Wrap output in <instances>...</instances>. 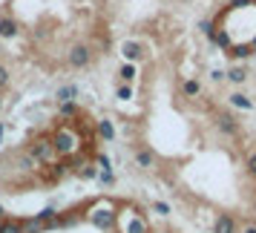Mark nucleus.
I'll return each instance as SVG.
<instances>
[{
    "instance_id": "nucleus-31",
    "label": "nucleus",
    "mask_w": 256,
    "mask_h": 233,
    "mask_svg": "<svg viewBox=\"0 0 256 233\" xmlns=\"http://www.w3.org/2000/svg\"><path fill=\"white\" fill-rule=\"evenodd\" d=\"M0 216H9V213H6V210H3V204H0Z\"/></svg>"
},
{
    "instance_id": "nucleus-20",
    "label": "nucleus",
    "mask_w": 256,
    "mask_h": 233,
    "mask_svg": "<svg viewBox=\"0 0 256 233\" xmlns=\"http://www.w3.org/2000/svg\"><path fill=\"white\" fill-rule=\"evenodd\" d=\"M24 233H46V224L38 222L35 216H29V219H24Z\"/></svg>"
},
{
    "instance_id": "nucleus-24",
    "label": "nucleus",
    "mask_w": 256,
    "mask_h": 233,
    "mask_svg": "<svg viewBox=\"0 0 256 233\" xmlns=\"http://www.w3.org/2000/svg\"><path fill=\"white\" fill-rule=\"evenodd\" d=\"M9 81H12V75H9V66H3V64H0V92L9 86Z\"/></svg>"
},
{
    "instance_id": "nucleus-3",
    "label": "nucleus",
    "mask_w": 256,
    "mask_h": 233,
    "mask_svg": "<svg viewBox=\"0 0 256 233\" xmlns=\"http://www.w3.org/2000/svg\"><path fill=\"white\" fill-rule=\"evenodd\" d=\"M118 233H150V224L144 219V213L138 208H130V210H118Z\"/></svg>"
},
{
    "instance_id": "nucleus-21",
    "label": "nucleus",
    "mask_w": 256,
    "mask_h": 233,
    "mask_svg": "<svg viewBox=\"0 0 256 233\" xmlns=\"http://www.w3.org/2000/svg\"><path fill=\"white\" fill-rule=\"evenodd\" d=\"M75 173L81 176V178H86V182H98V167H92V164H84Z\"/></svg>"
},
{
    "instance_id": "nucleus-11",
    "label": "nucleus",
    "mask_w": 256,
    "mask_h": 233,
    "mask_svg": "<svg viewBox=\"0 0 256 233\" xmlns=\"http://www.w3.org/2000/svg\"><path fill=\"white\" fill-rule=\"evenodd\" d=\"M228 104H230L233 110H242V112H254V110H256V104H254V101H250L244 92H230Z\"/></svg>"
},
{
    "instance_id": "nucleus-19",
    "label": "nucleus",
    "mask_w": 256,
    "mask_h": 233,
    "mask_svg": "<svg viewBox=\"0 0 256 233\" xmlns=\"http://www.w3.org/2000/svg\"><path fill=\"white\" fill-rule=\"evenodd\" d=\"M58 112H60V118H78V116H81V110H78V101H66V104H60V106H58Z\"/></svg>"
},
{
    "instance_id": "nucleus-9",
    "label": "nucleus",
    "mask_w": 256,
    "mask_h": 233,
    "mask_svg": "<svg viewBox=\"0 0 256 233\" xmlns=\"http://www.w3.org/2000/svg\"><path fill=\"white\" fill-rule=\"evenodd\" d=\"M213 233H239L236 216H230V213H219L216 222H213Z\"/></svg>"
},
{
    "instance_id": "nucleus-5",
    "label": "nucleus",
    "mask_w": 256,
    "mask_h": 233,
    "mask_svg": "<svg viewBox=\"0 0 256 233\" xmlns=\"http://www.w3.org/2000/svg\"><path fill=\"white\" fill-rule=\"evenodd\" d=\"M92 46L90 44H72L70 55H66V64H70L72 70H86L90 64H92Z\"/></svg>"
},
{
    "instance_id": "nucleus-7",
    "label": "nucleus",
    "mask_w": 256,
    "mask_h": 233,
    "mask_svg": "<svg viewBox=\"0 0 256 233\" xmlns=\"http://www.w3.org/2000/svg\"><path fill=\"white\" fill-rule=\"evenodd\" d=\"M86 216H84V208H75V210H60L58 219H55V230H66V228H75L78 222H84Z\"/></svg>"
},
{
    "instance_id": "nucleus-12",
    "label": "nucleus",
    "mask_w": 256,
    "mask_h": 233,
    "mask_svg": "<svg viewBox=\"0 0 256 233\" xmlns=\"http://www.w3.org/2000/svg\"><path fill=\"white\" fill-rule=\"evenodd\" d=\"M78 95H81V90H78L75 84H64L58 92H55V101H58V104H66V101H78Z\"/></svg>"
},
{
    "instance_id": "nucleus-25",
    "label": "nucleus",
    "mask_w": 256,
    "mask_h": 233,
    "mask_svg": "<svg viewBox=\"0 0 256 233\" xmlns=\"http://www.w3.org/2000/svg\"><path fill=\"white\" fill-rule=\"evenodd\" d=\"M152 210H156L158 216H170V204H167V202H152Z\"/></svg>"
},
{
    "instance_id": "nucleus-14",
    "label": "nucleus",
    "mask_w": 256,
    "mask_h": 233,
    "mask_svg": "<svg viewBox=\"0 0 256 233\" xmlns=\"http://www.w3.org/2000/svg\"><path fill=\"white\" fill-rule=\"evenodd\" d=\"M18 32H20V26H18L14 18H9V14H6V18H0V38H3V40L14 38Z\"/></svg>"
},
{
    "instance_id": "nucleus-30",
    "label": "nucleus",
    "mask_w": 256,
    "mask_h": 233,
    "mask_svg": "<svg viewBox=\"0 0 256 233\" xmlns=\"http://www.w3.org/2000/svg\"><path fill=\"white\" fill-rule=\"evenodd\" d=\"M6 219H9V216H0V230H3V224H6Z\"/></svg>"
},
{
    "instance_id": "nucleus-27",
    "label": "nucleus",
    "mask_w": 256,
    "mask_h": 233,
    "mask_svg": "<svg viewBox=\"0 0 256 233\" xmlns=\"http://www.w3.org/2000/svg\"><path fill=\"white\" fill-rule=\"evenodd\" d=\"M210 78H213V81H224V72H222V70H213V72H210Z\"/></svg>"
},
{
    "instance_id": "nucleus-17",
    "label": "nucleus",
    "mask_w": 256,
    "mask_h": 233,
    "mask_svg": "<svg viewBox=\"0 0 256 233\" xmlns=\"http://www.w3.org/2000/svg\"><path fill=\"white\" fill-rule=\"evenodd\" d=\"M182 92H184V98H198V95H202V84L193 81V78H187V81L182 84Z\"/></svg>"
},
{
    "instance_id": "nucleus-6",
    "label": "nucleus",
    "mask_w": 256,
    "mask_h": 233,
    "mask_svg": "<svg viewBox=\"0 0 256 233\" xmlns=\"http://www.w3.org/2000/svg\"><path fill=\"white\" fill-rule=\"evenodd\" d=\"M213 124H216V130H219L224 138H236L239 132H242V124H239V118L233 116V112H216V118H213Z\"/></svg>"
},
{
    "instance_id": "nucleus-33",
    "label": "nucleus",
    "mask_w": 256,
    "mask_h": 233,
    "mask_svg": "<svg viewBox=\"0 0 256 233\" xmlns=\"http://www.w3.org/2000/svg\"><path fill=\"white\" fill-rule=\"evenodd\" d=\"M150 233H152V230H150Z\"/></svg>"
},
{
    "instance_id": "nucleus-29",
    "label": "nucleus",
    "mask_w": 256,
    "mask_h": 233,
    "mask_svg": "<svg viewBox=\"0 0 256 233\" xmlns=\"http://www.w3.org/2000/svg\"><path fill=\"white\" fill-rule=\"evenodd\" d=\"M3 136H6V124L0 121V141H3Z\"/></svg>"
},
{
    "instance_id": "nucleus-15",
    "label": "nucleus",
    "mask_w": 256,
    "mask_h": 233,
    "mask_svg": "<svg viewBox=\"0 0 256 233\" xmlns=\"http://www.w3.org/2000/svg\"><path fill=\"white\" fill-rule=\"evenodd\" d=\"M136 75H138L136 64H127V60H124V64L118 66V78H121V84H132L136 81Z\"/></svg>"
},
{
    "instance_id": "nucleus-18",
    "label": "nucleus",
    "mask_w": 256,
    "mask_h": 233,
    "mask_svg": "<svg viewBox=\"0 0 256 233\" xmlns=\"http://www.w3.org/2000/svg\"><path fill=\"white\" fill-rule=\"evenodd\" d=\"M132 95H136V90H132V84H116V98L118 101H132Z\"/></svg>"
},
{
    "instance_id": "nucleus-28",
    "label": "nucleus",
    "mask_w": 256,
    "mask_h": 233,
    "mask_svg": "<svg viewBox=\"0 0 256 233\" xmlns=\"http://www.w3.org/2000/svg\"><path fill=\"white\" fill-rule=\"evenodd\" d=\"M242 233H256V224H248V228H244Z\"/></svg>"
},
{
    "instance_id": "nucleus-1",
    "label": "nucleus",
    "mask_w": 256,
    "mask_h": 233,
    "mask_svg": "<svg viewBox=\"0 0 256 233\" xmlns=\"http://www.w3.org/2000/svg\"><path fill=\"white\" fill-rule=\"evenodd\" d=\"M84 216H86V222L95 224L98 230H112L118 224V204L110 202V198H98V202H92V204L86 208Z\"/></svg>"
},
{
    "instance_id": "nucleus-8",
    "label": "nucleus",
    "mask_w": 256,
    "mask_h": 233,
    "mask_svg": "<svg viewBox=\"0 0 256 233\" xmlns=\"http://www.w3.org/2000/svg\"><path fill=\"white\" fill-rule=\"evenodd\" d=\"M118 52H121V58L127 60V64H138V60L144 58V46H141L138 40H124V44L118 46Z\"/></svg>"
},
{
    "instance_id": "nucleus-32",
    "label": "nucleus",
    "mask_w": 256,
    "mask_h": 233,
    "mask_svg": "<svg viewBox=\"0 0 256 233\" xmlns=\"http://www.w3.org/2000/svg\"><path fill=\"white\" fill-rule=\"evenodd\" d=\"M0 112H3V92H0Z\"/></svg>"
},
{
    "instance_id": "nucleus-22",
    "label": "nucleus",
    "mask_w": 256,
    "mask_h": 233,
    "mask_svg": "<svg viewBox=\"0 0 256 233\" xmlns=\"http://www.w3.org/2000/svg\"><path fill=\"white\" fill-rule=\"evenodd\" d=\"M0 233H24V219H6Z\"/></svg>"
},
{
    "instance_id": "nucleus-13",
    "label": "nucleus",
    "mask_w": 256,
    "mask_h": 233,
    "mask_svg": "<svg viewBox=\"0 0 256 233\" xmlns=\"http://www.w3.org/2000/svg\"><path fill=\"white\" fill-rule=\"evenodd\" d=\"M95 132H98V138H101V141H116V127H112V121H110V118H98Z\"/></svg>"
},
{
    "instance_id": "nucleus-10",
    "label": "nucleus",
    "mask_w": 256,
    "mask_h": 233,
    "mask_svg": "<svg viewBox=\"0 0 256 233\" xmlns=\"http://www.w3.org/2000/svg\"><path fill=\"white\" fill-rule=\"evenodd\" d=\"M132 158H136V164H138L141 170H152L156 167V152L150 150V147H136V152H132Z\"/></svg>"
},
{
    "instance_id": "nucleus-2",
    "label": "nucleus",
    "mask_w": 256,
    "mask_h": 233,
    "mask_svg": "<svg viewBox=\"0 0 256 233\" xmlns=\"http://www.w3.org/2000/svg\"><path fill=\"white\" fill-rule=\"evenodd\" d=\"M52 147H55V156L60 158H70V156H78L81 152V136L72 124H60L52 132Z\"/></svg>"
},
{
    "instance_id": "nucleus-26",
    "label": "nucleus",
    "mask_w": 256,
    "mask_h": 233,
    "mask_svg": "<svg viewBox=\"0 0 256 233\" xmlns=\"http://www.w3.org/2000/svg\"><path fill=\"white\" fill-rule=\"evenodd\" d=\"M98 182L101 184H116V173H98Z\"/></svg>"
},
{
    "instance_id": "nucleus-16",
    "label": "nucleus",
    "mask_w": 256,
    "mask_h": 233,
    "mask_svg": "<svg viewBox=\"0 0 256 233\" xmlns=\"http://www.w3.org/2000/svg\"><path fill=\"white\" fill-rule=\"evenodd\" d=\"M224 78H228L230 84H236V86H239V84L248 81V70H244V66H230V70L224 72Z\"/></svg>"
},
{
    "instance_id": "nucleus-4",
    "label": "nucleus",
    "mask_w": 256,
    "mask_h": 233,
    "mask_svg": "<svg viewBox=\"0 0 256 233\" xmlns=\"http://www.w3.org/2000/svg\"><path fill=\"white\" fill-rule=\"evenodd\" d=\"M26 156H32L35 164H52L55 158V147H52V136H35V138H29L26 144Z\"/></svg>"
},
{
    "instance_id": "nucleus-23",
    "label": "nucleus",
    "mask_w": 256,
    "mask_h": 233,
    "mask_svg": "<svg viewBox=\"0 0 256 233\" xmlns=\"http://www.w3.org/2000/svg\"><path fill=\"white\" fill-rule=\"evenodd\" d=\"M244 173L250 176V178H256V152L248 156V162H244Z\"/></svg>"
}]
</instances>
